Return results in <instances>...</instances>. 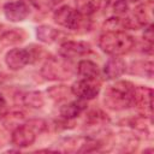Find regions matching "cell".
<instances>
[{"mask_svg":"<svg viewBox=\"0 0 154 154\" xmlns=\"http://www.w3.org/2000/svg\"><path fill=\"white\" fill-rule=\"evenodd\" d=\"M135 85L128 81H118L109 84L103 94V103L113 111H120L130 107L134 100Z\"/></svg>","mask_w":154,"mask_h":154,"instance_id":"1","label":"cell"},{"mask_svg":"<svg viewBox=\"0 0 154 154\" xmlns=\"http://www.w3.org/2000/svg\"><path fill=\"white\" fill-rule=\"evenodd\" d=\"M135 46V38L125 31H106L99 38V47L102 52L120 57L129 53Z\"/></svg>","mask_w":154,"mask_h":154,"instance_id":"2","label":"cell"},{"mask_svg":"<svg viewBox=\"0 0 154 154\" xmlns=\"http://www.w3.org/2000/svg\"><path fill=\"white\" fill-rule=\"evenodd\" d=\"M41 73L46 79L63 81V79H69L73 75V67L72 64L69 61V59H65L60 55L59 58L51 57L43 64L41 69Z\"/></svg>","mask_w":154,"mask_h":154,"instance_id":"3","label":"cell"},{"mask_svg":"<svg viewBox=\"0 0 154 154\" xmlns=\"http://www.w3.org/2000/svg\"><path fill=\"white\" fill-rule=\"evenodd\" d=\"M99 146L100 142L90 136H73L61 140L55 150L63 153H83L96 150Z\"/></svg>","mask_w":154,"mask_h":154,"instance_id":"4","label":"cell"},{"mask_svg":"<svg viewBox=\"0 0 154 154\" xmlns=\"http://www.w3.org/2000/svg\"><path fill=\"white\" fill-rule=\"evenodd\" d=\"M53 18L57 24L70 30H77L84 24V16L67 5H64L55 10Z\"/></svg>","mask_w":154,"mask_h":154,"instance_id":"5","label":"cell"},{"mask_svg":"<svg viewBox=\"0 0 154 154\" xmlns=\"http://www.w3.org/2000/svg\"><path fill=\"white\" fill-rule=\"evenodd\" d=\"M37 57V53L32 48H12L5 55V63L10 70L17 71L25 65L32 63Z\"/></svg>","mask_w":154,"mask_h":154,"instance_id":"6","label":"cell"},{"mask_svg":"<svg viewBox=\"0 0 154 154\" xmlns=\"http://www.w3.org/2000/svg\"><path fill=\"white\" fill-rule=\"evenodd\" d=\"M101 89L99 78H81L71 87V93L81 100H91L97 96Z\"/></svg>","mask_w":154,"mask_h":154,"instance_id":"7","label":"cell"},{"mask_svg":"<svg viewBox=\"0 0 154 154\" xmlns=\"http://www.w3.org/2000/svg\"><path fill=\"white\" fill-rule=\"evenodd\" d=\"M132 105H135L144 117H150L153 111V90L147 87H135Z\"/></svg>","mask_w":154,"mask_h":154,"instance_id":"8","label":"cell"},{"mask_svg":"<svg viewBox=\"0 0 154 154\" xmlns=\"http://www.w3.org/2000/svg\"><path fill=\"white\" fill-rule=\"evenodd\" d=\"M36 131L28 124H20L19 126L14 128L11 135V142L13 146L24 148L31 146L36 140Z\"/></svg>","mask_w":154,"mask_h":154,"instance_id":"9","label":"cell"},{"mask_svg":"<svg viewBox=\"0 0 154 154\" xmlns=\"http://www.w3.org/2000/svg\"><path fill=\"white\" fill-rule=\"evenodd\" d=\"M91 51L89 43L84 41H66L59 48V55L65 59H73L88 54Z\"/></svg>","mask_w":154,"mask_h":154,"instance_id":"10","label":"cell"},{"mask_svg":"<svg viewBox=\"0 0 154 154\" xmlns=\"http://www.w3.org/2000/svg\"><path fill=\"white\" fill-rule=\"evenodd\" d=\"M4 13L10 22H22L29 16V6L24 1H10L5 4Z\"/></svg>","mask_w":154,"mask_h":154,"instance_id":"11","label":"cell"},{"mask_svg":"<svg viewBox=\"0 0 154 154\" xmlns=\"http://www.w3.org/2000/svg\"><path fill=\"white\" fill-rule=\"evenodd\" d=\"M126 71V64L120 57H112L103 66V75L107 79H117Z\"/></svg>","mask_w":154,"mask_h":154,"instance_id":"12","label":"cell"},{"mask_svg":"<svg viewBox=\"0 0 154 154\" xmlns=\"http://www.w3.org/2000/svg\"><path fill=\"white\" fill-rule=\"evenodd\" d=\"M87 108V102L85 100H81V99H77L75 101H71L64 106L60 107V116L64 118V119H73L76 118L77 116H79L84 109Z\"/></svg>","mask_w":154,"mask_h":154,"instance_id":"13","label":"cell"},{"mask_svg":"<svg viewBox=\"0 0 154 154\" xmlns=\"http://www.w3.org/2000/svg\"><path fill=\"white\" fill-rule=\"evenodd\" d=\"M134 18L138 23L140 26L149 25L153 18V2L147 1V2L140 4L134 10Z\"/></svg>","mask_w":154,"mask_h":154,"instance_id":"14","label":"cell"},{"mask_svg":"<svg viewBox=\"0 0 154 154\" xmlns=\"http://www.w3.org/2000/svg\"><path fill=\"white\" fill-rule=\"evenodd\" d=\"M106 0H76V10L84 17L91 16L102 7H105Z\"/></svg>","mask_w":154,"mask_h":154,"instance_id":"15","label":"cell"},{"mask_svg":"<svg viewBox=\"0 0 154 154\" xmlns=\"http://www.w3.org/2000/svg\"><path fill=\"white\" fill-rule=\"evenodd\" d=\"M77 72L81 78H99L100 70L97 64L91 60H81L77 65Z\"/></svg>","mask_w":154,"mask_h":154,"instance_id":"16","label":"cell"},{"mask_svg":"<svg viewBox=\"0 0 154 154\" xmlns=\"http://www.w3.org/2000/svg\"><path fill=\"white\" fill-rule=\"evenodd\" d=\"M109 17H120L128 12L126 0H106L103 7Z\"/></svg>","mask_w":154,"mask_h":154,"instance_id":"17","label":"cell"},{"mask_svg":"<svg viewBox=\"0 0 154 154\" xmlns=\"http://www.w3.org/2000/svg\"><path fill=\"white\" fill-rule=\"evenodd\" d=\"M36 35L41 42L52 43V42L57 41V38L59 36V31L49 25H40L36 29Z\"/></svg>","mask_w":154,"mask_h":154,"instance_id":"18","label":"cell"},{"mask_svg":"<svg viewBox=\"0 0 154 154\" xmlns=\"http://www.w3.org/2000/svg\"><path fill=\"white\" fill-rule=\"evenodd\" d=\"M25 34L23 30H18L17 28H12L10 30L4 31L2 34H0V41H2L6 45H14V43H19L24 40Z\"/></svg>","mask_w":154,"mask_h":154,"instance_id":"19","label":"cell"},{"mask_svg":"<svg viewBox=\"0 0 154 154\" xmlns=\"http://www.w3.org/2000/svg\"><path fill=\"white\" fill-rule=\"evenodd\" d=\"M22 102L31 108H40L43 106L45 100L40 91H29L22 96Z\"/></svg>","mask_w":154,"mask_h":154,"instance_id":"20","label":"cell"},{"mask_svg":"<svg viewBox=\"0 0 154 154\" xmlns=\"http://www.w3.org/2000/svg\"><path fill=\"white\" fill-rule=\"evenodd\" d=\"M109 122L107 114H105L102 111L94 109L91 111L88 117H87V125L88 126H94V128H100L102 125H106Z\"/></svg>","mask_w":154,"mask_h":154,"instance_id":"21","label":"cell"},{"mask_svg":"<svg viewBox=\"0 0 154 154\" xmlns=\"http://www.w3.org/2000/svg\"><path fill=\"white\" fill-rule=\"evenodd\" d=\"M131 73L140 75V76H147L150 78L153 76V63L152 61H136L131 65Z\"/></svg>","mask_w":154,"mask_h":154,"instance_id":"22","label":"cell"},{"mask_svg":"<svg viewBox=\"0 0 154 154\" xmlns=\"http://www.w3.org/2000/svg\"><path fill=\"white\" fill-rule=\"evenodd\" d=\"M5 118H6V122H5V125L6 126H12L13 129L19 126L22 124V120L24 119V114L20 113V112H13V113H6L5 114Z\"/></svg>","mask_w":154,"mask_h":154,"instance_id":"23","label":"cell"},{"mask_svg":"<svg viewBox=\"0 0 154 154\" xmlns=\"http://www.w3.org/2000/svg\"><path fill=\"white\" fill-rule=\"evenodd\" d=\"M29 1L40 11H48L49 8L59 4L61 0H29Z\"/></svg>","mask_w":154,"mask_h":154,"instance_id":"24","label":"cell"},{"mask_svg":"<svg viewBox=\"0 0 154 154\" xmlns=\"http://www.w3.org/2000/svg\"><path fill=\"white\" fill-rule=\"evenodd\" d=\"M143 38H144V41H147L150 46L153 45V25H152V24H149V25L147 26V29L144 30V32H143Z\"/></svg>","mask_w":154,"mask_h":154,"instance_id":"25","label":"cell"},{"mask_svg":"<svg viewBox=\"0 0 154 154\" xmlns=\"http://www.w3.org/2000/svg\"><path fill=\"white\" fill-rule=\"evenodd\" d=\"M5 114H6V108H5V106H0V119L4 118Z\"/></svg>","mask_w":154,"mask_h":154,"instance_id":"26","label":"cell"},{"mask_svg":"<svg viewBox=\"0 0 154 154\" xmlns=\"http://www.w3.org/2000/svg\"><path fill=\"white\" fill-rule=\"evenodd\" d=\"M6 105V101H5V97L2 96V94L0 93V106H5Z\"/></svg>","mask_w":154,"mask_h":154,"instance_id":"27","label":"cell"},{"mask_svg":"<svg viewBox=\"0 0 154 154\" xmlns=\"http://www.w3.org/2000/svg\"><path fill=\"white\" fill-rule=\"evenodd\" d=\"M129 1H131V2H136V1H140V0H129Z\"/></svg>","mask_w":154,"mask_h":154,"instance_id":"28","label":"cell"}]
</instances>
